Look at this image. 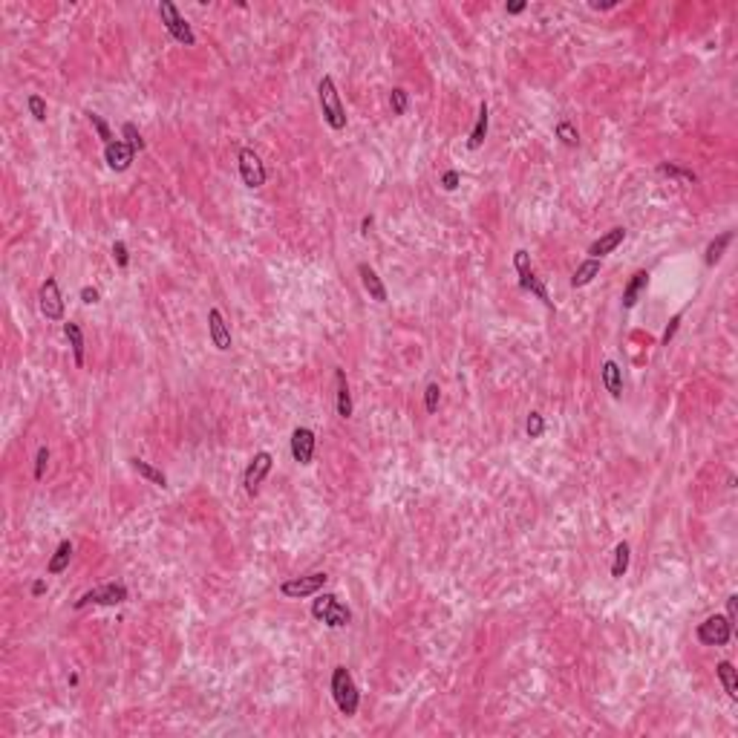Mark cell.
<instances>
[{
    "label": "cell",
    "mask_w": 738,
    "mask_h": 738,
    "mask_svg": "<svg viewBox=\"0 0 738 738\" xmlns=\"http://www.w3.org/2000/svg\"><path fill=\"white\" fill-rule=\"evenodd\" d=\"M317 99H320V110H323V121L332 130H343L346 127V110L341 101V93L335 87V78L323 75L317 84Z\"/></svg>",
    "instance_id": "cell-1"
},
{
    "label": "cell",
    "mask_w": 738,
    "mask_h": 738,
    "mask_svg": "<svg viewBox=\"0 0 738 738\" xmlns=\"http://www.w3.org/2000/svg\"><path fill=\"white\" fill-rule=\"evenodd\" d=\"M332 698H335L338 709H341L346 718H352V715L358 713L360 692H358L355 678L349 675V669H346V666H335V669H332Z\"/></svg>",
    "instance_id": "cell-2"
},
{
    "label": "cell",
    "mask_w": 738,
    "mask_h": 738,
    "mask_svg": "<svg viewBox=\"0 0 738 738\" xmlns=\"http://www.w3.org/2000/svg\"><path fill=\"white\" fill-rule=\"evenodd\" d=\"M312 615L320 623H326L329 629H343V626H349V620H352V611L346 608L335 594H320L312 603Z\"/></svg>",
    "instance_id": "cell-3"
},
{
    "label": "cell",
    "mask_w": 738,
    "mask_h": 738,
    "mask_svg": "<svg viewBox=\"0 0 738 738\" xmlns=\"http://www.w3.org/2000/svg\"><path fill=\"white\" fill-rule=\"evenodd\" d=\"M513 269H517V274H519V286H522L525 291H531V295H537L542 303H545V309H554V300H551V295H548V288H545V283H542L539 277L534 274V269H531V254H528L525 248H519V251L513 254Z\"/></svg>",
    "instance_id": "cell-4"
},
{
    "label": "cell",
    "mask_w": 738,
    "mask_h": 738,
    "mask_svg": "<svg viewBox=\"0 0 738 738\" xmlns=\"http://www.w3.org/2000/svg\"><path fill=\"white\" fill-rule=\"evenodd\" d=\"M159 18L164 23V29L173 35V40H179V44H185V47L197 44V35H193L190 23L179 15V9L171 3V0H162V3H159Z\"/></svg>",
    "instance_id": "cell-5"
},
{
    "label": "cell",
    "mask_w": 738,
    "mask_h": 738,
    "mask_svg": "<svg viewBox=\"0 0 738 738\" xmlns=\"http://www.w3.org/2000/svg\"><path fill=\"white\" fill-rule=\"evenodd\" d=\"M329 574L326 571H315V574H306V577H291L280 586V594L288 597V600H300V597H312L317 594L320 589L326 586Z\"/></svg>",
    "instance_id": "cell-6"
},
{
    "label": "cell",
    "mask_w": 738,
    "mask_h": 738,
    "mask_svg": "<svg viewBox=\"0 0 738 738\" xmlns=\"http://www.w3.org/2000/svg\"><path fill=\"white\" fill-rule=\"evenodd\" d=\"M127 600V589L121 582H107V586H99V589H90L84 591L75 600V608H84V606H119Z\"/></svg>",
    "instance_id": "cell-7"
},
{
    "label": "cell",
    "mask_w": 738,
    "mask_h": 738,
    "mask_svg": "<svg viewBox=\"0 0 738 738\" xmlns=\"http://www.w3.org/2000/svg\"><path fill=\"white\" fill-rule=\"evenodd\" d=\"M271 465H274V456L269 450L254 453V458L248 462V467L243 473V487H245L248 496H257L260 493V484L266 482V476L271 473Z\"/></svg>",
    "instance_id": "cell-8"
},
{
    "label": "cell",
    "mask_w": 738,
    "mask_h": 738,
    "mask_svg": "<svg viewBox=\"0 0 738 738\" xmlns=\"http://www.w3.org/2000/svg\"><path fill=\"white\" fill-rule=\"evenodd\" d=\"M38 309L47 320H61L64 317V297L55 277H47L38 288Z\"/></svg>",
    "instance_id": "cell-9"
},
{
    "label": "cell",
    "mask_w": 738,
    "mask_h": 738,
    "mask_svg": "<svg viewBox=\"0 0 738 738\" xmlns=\"http://www.w3.org/2000/svg\"><path fill=\"white\" fill-rule=\"evenodd\" d=\"M733 637V623L721 615H713L706 617L701 626H698V640L704 646H727Z\"/></svg>",
    "instance_id": "cell-10"
},
{
    "label": "cell",
    "mask_w": 738,
    "mask_h": 738,
    "mask_svg": "<svg viewBox=\"0 0 738 738\" xmlns=\"http://www.w3.org/2000/svg\"><path fill=\"white\" fill-rule=\"evenodd\" d=\"M240 176L245 188H262L266 185V164L257 156V150L243 147L240 150Z\"/></svg>",
    "instance_id": "cell-11"
},
{
    "label": "cell",
    "mask_w": 738,
    "mask_h": 738,
    "mask_svg": "<svg viewBox=\"0 0 738 738\" xmlns=\"http://www.w3.org/2000/svg\"><path fill=\"white\" fill-rule=\"evenodd\" d=\"M315 444H317V439L309 427H297L295 433H291V456H295L297 465H312Z\"/></svg>",
    "instance_id": "cell-12"
},
{
    "label": "cell",
    "mask_w": 738,
    "mask_h": 738,
    "mask_svg": "<svg viewBox=\"0 0 738 738\" xmlns=\"http://www.w3.org/2000/svg\"><path fill=\"white\" fill-rule=\"evenodd\" d=\"M208 335H211V343L217 346L219 352H228L231 349V329L225 323L219 309H211L208 312Z\"/></svg>",
    "instance_id": "cell-13"
},
{
    "label": "cell",
    "mask_w": 738,
    "mask_h": 738,
    "mask_svg": "<svg viewBox=\"0 0 738 738\" xmlns=\"http://www.w3.org/2000/svg\"><path fill=\"white\" fill-rule=\"evenodd\" d=\"M133 156H136V150L127 142H121V138L104 145V159H107V164L113 171H127L130 164H133Z\"/></svg>",
    "instance_id": "cell-14"
},
{
    "label": "cell",
    "mask_w": 738,
    "mask_h": 738,
    "mask_svg": "<svg viewBox=\"0 0 738 738\" xmlns=\"http://www.w3.org/2000/svg\"><path fill=\"white\" fill-rule=\"evenodd\" d=\"M623 240H626V228H620V225H617V228L606 231V234L600 236V240H594V243L589 245V254H591L594 260H600V257H606V254L615 251V248H617Z\"/></svg>",
    "instance_id": "cell-15"
},
{
    "label": "cell",
    "mask_w": 738,
    "mask_h": 738,
    "mask_svg": "<svg viewBox=\"0 0 738 738\" xmlns=\"http://www.w3.org/2000/svg\"><path fill=\"white\" fill-rule=\"evenodd\" d=\"M358 274H360V283H364V288L369 291V297H372V300H378V303H384V300H386V286L381 283V277L375 274V269L367 266V262H360V266H358Z\"/></svg>",
    "instance_id": "cell-16"
},
{
    "label": "cell",
    "mask_w": 738,
    "mask_h": 738,
    "mask_svg": "<svg viewBox=\"0 0 738 738\" xmlns=\"http://www.w3.org/2000/svg\"><path fill=\"white\" fill-rule=\"evenodd\" d=\"M335 384H338V415L341 419H352V393H349V381H346L343 369H335Z\"/></svg>",
    "instance_id": "cell-17"
},
{
    "label": "cell",
    "mask_w": 738,
    "mask_h": 738,
    "mask_svg": "<svg viewBox=\"0 0 738 738\" xmlns=\"http://www.w3.org/2000/svg\"><path fill=\"white\" fill-rule=\"evenodd\" d=\"M603 386L611 398L623 395V369L615 364V360H606L603 364Z\"/></svg>",
    "instance_id": "cell-18"
},
{
    "label": "cell",
    "mask_w": 738,
    "mask_h": 738,
    "mask_svg": "<svg viewBox=\"0 0 738 738\" xmlns=\"http://www.w3.org/2000/svg\"><path fill=\"white\" fill-rule=\"evenodd\" d=\"M715 675L724 684V692H727L730 701H738V675H735V666L730 661H718L715 666Z\"/></svg>",
    "instance_id": "cell-19"
},
{
    "label": "cell",
    "mask_w": 738,
    "mask_h": 738,
    "mask_svg": "<svg viewBox=\"0 0 738 738\" xmlns=\"http://www.w3.org/2000/svg\"><path fill=\"white\" fill-rule=\"evenodd\" d=\"M646 286H649V274L646 271H635L629 286L623 288V309H632V306L637 303V297H640V291H643Z\"/></svg>",
    "instance_id": "cell-20"
},
{
    "label": "cell",
    "mask_w": 738,
    "mask_h": 738,
    "mask_svg": "<svg viewBox=\"0 0 738 738\" xmlns=\"http://www.w3.org/2000/svg\"><path fill=\"white\" fill-rule=\"evenodd\" d=\"M487 121H491V110H487V104L482 101L479 104V119H476V127H473L470 138H467V147L470 150H479L484 145V136H487Z\"/></svg>",
    "instance_id": "cell-21"
},
{
    "label": "cell",
    "mask_w": 738,
    "mask_h": 738,
    "mask_svg": "<svg viewBox=\"0 0 738 738\" xmlns=\"http://www.w3.org/2000/svg\"><path fill=\"white\" fill-rule=\"evenodd\" d=\"M64 335H66L69 346H73L75 364H78V367H84V332H81V326L69 320V323H64Z\"/></svg>",
    "instance_id": "cell-22"
},
{
    "label": "cell",
    "mask_w": 738,
    "mask_h": 738,
    "mask_svg": "<svg viewBox=\"0 0 738 738\" xmlns=\"http://www.w3.org/2000/svg\"><path fill=\"white\" fill-rule=\"evenodd\" d=\"M730 243H733V231H724L721 236H715V240L706 245V251H704V262H706V266H718Z\"/></svg>",
    "instance_id": "cell-23"
},
{
    "label": "cell",
    "mask_w": 738,
    "mask_h": 738,
    "mask_svg": "<svg viewBox=\"0 0 738 738\" xmlns=\"http://www.w3.org/2000/svg\"><path fill=\"white\" fill-rule=\"evenodd\" d=\"M597 274H600V260L589 257L586 262H580V266H577L574 277H571V286H574V288H582V286H589V283L594 280Z\"/></svg>",
    "instance_id": "cell-24"
},
{
    "label": "cell",
    "mask_w": 738,
    "mask_h": 738,
    "mask_svg": "<svg viewBox=\"0 0 738 738\" xmlns=\"http://www.w3.org/2000/svg\"><path fill=\"white\" fill-rule=\"evenodd\" d=\"M130 467L138 473V476H145L150 484H156V487H168V476L159 470V467H153L147 462H142V458H130Z\"/></svg>",
    "instance_id": "cell-25"
},
{
    "label": "cell",
    "mask_w": 738,
    "mask_h": 738,
    "mask_svg": "<svg viewBox=\"0 0 738 738\" xmlns=\"http://www.w3.org/2000/svg\"><path fill=\"white\" fill-rule=\"evenodd\" d=\"M69 560H73V542H69V539H64L61 545L55 548V554H52V560H49L47 571H49V574H61V571H66Z\"/></svg>",
    "instance_id": "cell-26"
},
{
    "label": "cell",
    "mask_w": 738,
    "mask_h": 738,
    "mask_svg": "<svg viewBox=\"0 0 738 738\" xmlns=\"http://www.w3.org/2000/svg\"><path fill=\"white\" fill-rule=\"evenodd\" d=\"M629 560H632L629 542H617V548H615V563H611V577H615V580L626 577V571H629Z\"/></svg>",
    "instance_id": "cell-27"
},
{
    "label": "cell",
    "mask_w": 738,
    "mask_h": 738,
    "mask_svg": "<svg viewBox=\"0 0 738 738\" xmlns=\"http://www.w3.org/2000/svg\"><path fill=\"white\" fill-rule=\"evenodd\" d=\"M556 138H560L563 145H568V147H577L580 145V133H577V127L568 119H563L560 124H556Z\"/></svg>",
    "instance_id": "cell-28"
},
{
    "label": "cell",
    "mask_w": 738,
    "mask_h": 738,
    "mask_svg": "<svg viewBox=\"0 0 738 738\" xmlns=\"http://www.w3.org/2000/svg\"><path fill=\"white\" fill-rule=\"evenodd\" d=\"M389 107H393V113L395 116H404L407 113V107H410V95L404 87H395L393 93H389Z\"/></svg>",
    "instance_id": "cell-29"
},
{
    "label": "cell",
    "mask_w": 738,
    "mask_h": 738,
    "mask_svg": "<svg viewBox=\"0 0 738 738\" xmlns=\"http://www.w3.org/2000/svg\"><path fill=\"white\" fill-rule=\"evenodd\" d=\"M663 176H672V179H684V182H698V173L695 171H687V168H678V164H661L658 168Z\"/></svg>",
    "instance_id": "cell-30"
},
{
    "label": "cell",
    "mask_w": 738,
    "mask_h": 738,
    "mask_svg": "<svg viewBox=\"0 0 738 738\" xmlns=\"http://www.w3.org/2000/svg\"><path fill=\"white\" fill-rule=\"evenodd\" d=\"M525 433H528V439H542V433H545V419H542V413L534 410L531 415H528Z\"/></svg>",
    "instance_id": "cell-31"
},
{
    "label": "cell",
    "mask_w": 738,
    "mask_h": 738,
    "mask_svg": "<svg viewBox=\"0 0 738 738\" xmlns=\"http://www.w3.org/2000/svg\"><path fill=\"white\" fill-rule=\"evenodd\" d=\"M87 119H90V124H93V127H95V133H99V138H101L104 145H110V142H113V133H110L107 121H104V119H101L99 113H87Z\"/></svg>",
    "instance_id": "cell-32"
},
{
    "label": "cell",
    "mask_w": 738,
    "mask_h": 738,
    "mask_svg": "<svg viewBox=\"0 0 738 738\" xmlns=\"http://www.w3.org/2000/svg\"><path fill=\"white\" fill-rule=\"evenodd\" d=\"M121 133H124V142H127V145H130L136 153H138V150H145V138L138 136L136 124H130V121H127V124H124V127H121Z\"/></svg>",
    "instance_id": "cell-33"
},
{
    "label": "cell",
    "mask_w": 738,
    "mask_h": 738,
    "mask_svg": "<svg viewBox=\"0 0 738 738\" xmlns=\"http://www.w3.org/2000/svg\"><path fill=\"white\" fill-rule=\"evenodd\" d=\"M439 401H441L439 384H427V389H424V407H427V413H436L439 410Z\"/></svg>",
    "instance_id": "cell-34"
},
{
    "label": "cell",
    "mask_w": 738,
    "mask_h": 738,
    "mask_svg": "<svg viewBox=\"0 0 738 738\" xmlns=\"http://www.w3.org/2000/svg\"><path fill=\"white\" fill-rule=\"evenodd\" d=\"M26 104H29V113H32L35 121H47V101L40 99V95H29Z\"/></svg>",
    "instance_id": "cell-35"
},
{
    "label": "cell",
    "mask_w": 738,
    "mask_h": 738,
    "mask_svg": "<svg viewBox=\"0 0 738 738\" xmlns=\"http://www.w3.org/2000/svg\"><path fill=\"white\" fill-rule=\"evenodd\" d=\"M113 260L119 262V269H127L130 266V254H127V245H124L121 240L113 243Z\"/></svg>",
    "instance_id": "cell-36"
},
{
    "label": "cell",
    "mask_w": 738,
    "mask_h": 738,
    "mask_svg": "<svg viewBox=\"0 0 738 738\" xmlns=\"http://www.w3.org/2000/svg\"><path fill=\"white\" fill-rule=\"evenodd\" d=\"M47 465H49V450H47V447H40L38 456H35V479H44Z\"/></svg>",
    "instance_id": "cell-37"
},
{
    "label": "cell",
    "mask_w": 738,
    "mask_h": 738,
    "mask_svg": "<svg viewBox=\"0 0 738 738\" xmlns=\"http://www.w3.org/2000/svg\"><path fill=\"white\" fill-rule=\"evenodd\" d=\"M678 323H680V315H675V317L669 320V326H666V332H663V338H661V343H663V346H669V341L675 338V332H678Z\"/></svg>",
    "instance_id": "cell-38"
},
{
    "label": "cell",
    "mask_w": 738,
    "mask_h": 738,
    "mask_svg": "<svg viewBox=\"0 0 738 738\" xmlns=\"http://www.w3.org/2000/svg\"><path fill=\"white\" fill-rule=\"evenodd\" d=\"M441 188H444V190H456V188H458V173H456V171H447V173H444V176H441Z\"/></svg>",
    "instance_id": "cell-39"
},
{
    "label": "cell",
    "mask_w": 738,
    "mask_h": 738,
    "mask_svg": "<svg viewBox=\"0 0 738 738\" xmlns=\"http://www.w3.org/2000/svg\"><path fill=\"white\" fill-rule=\"evenodd\" d=\"M727 620L735 626V620H738V597L735 594H730L727 597Z\"/></svg>",
    "instance_id": "cell-40"
},
{
    "label": "cell",
    "mask_w": 738,
    "mask_h": 738,
    "mask_svg": "<svg viewBox=\"0 0 738 738\" xmlns=\"http://www.w3.org/2000/svg\"><path fill=\"white\" fill-rule=\"evenodd\" d=\"M81 300H84V303H90V306H93V303H99V300H101L99 288H93V286H84V288H81Z\"/></svg>",
    "instance_id": "cell-41"
},
{
    "label": "cell",
    "mask_w": 738,
    "mask_h": 738,
    "mask_svg": "<svg viewBox=\"0 0 738 738\" xmlns=\"http://www.w3.org/2000/svg\"><path fill=\"white\" fill-rule=\"evenodd\" d=\"M525 9H528L525 0H517V3H508V6H505L508 15H519V12H525Z\"/></svg>",
    "instance_id": "cell-42"
},
{
    "label": "cell",
    "mask_w": 738,
    "mask_h": 738,
    "mask_svg": "<svg viewBox=\"0 0 738 738\" xmlns=\"http://www.w3.org/2000/svg\"><path fill=\"white\" fill-rule=\"evenodd\" d=\"M44 591H47V582H44V580H35V582H32V597H40Z\"/></svg>",
    "instance_id": "cell-43"
},
{
    "label": "cell",
    "mask_w": 738,
    "mask_h": 738,
    "mask_svg": "<svg viewBox=\"0 0 738 738\" xmlns=\"http://www.w3.org/2000/svg\"><path fill=\"white\" fill-rule=\"evenodd\" d=\"M589 6H591V9H615V6H617V0H608V3H597V0H591Z\"/></svg>",
    "instance_id": "cell-44"
},
{
    "label": "cell",
    "mask_w": 738,
    "mask_h": 738,
    "mask_svg": "<svg viewBox=\"0 0 738 738\" xmlns=\"http://www.w3.org/2000/svg\"><path fill=\"white\" fill-rule=\"evenodd\" d=\"M369 228H372V217H364L360 219V234H369Z\"/></svg>",
    "instance_id": "cell-45"
}]
</instances>
